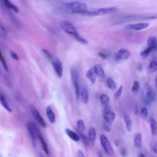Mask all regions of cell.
Wrapping results in <instances>:
<instances>
[{
  "mask_svg": "<svg viewBox=\"0 0 157 157\" xmlns=\"http://www.w3.org/2000/svg\"><path fill=\"white\" fill-rule=\"evenodd\" d=\"M77 155H78V157H85L84 153H83V151L80 150H78L77 151Z\"/></svg>",
  "mask_w": 157,
  "mask_h": 157,
  "instance_id": "cell-42",
  "label": "cell"
},
{
  "mask_svg": "<svg viewBox=\"0 0 157 157\" xmlns=\"http://www.w3.org/2000/svg\"><path fill=\"white\" fill-rule=\"evenodd\" d=\"M147 46L151 48L152 51L157 50V39L155 37H150L147 40Z\"/></svg>",
  "mask_w": 157,
  "mask_h": 157,
  "instance_id": "cell-19",
  "label": "cell"
},
{
  "mask_svg": "<svg viewBox=\"0 0 157 157\" xmlns=\"http://www.w3.org/2000/svg\"><path fill=\"white\" fill-rule=\"evenodd\" d=\"M118 9L115 7H102L99 9H93L90 10H87L83 15H89V16H97L102 15L106 14H110L118 11Z\"/></svg>",
  "mask_w": 157,
  "mask_h": 157,
  "instance_id": "cell-2",
  "label": "cell"
},
{
  "mask_svg": "<svg viewBox=\"0 0 157 157\" xmlns=\"http://www.w3.org/2000/svg\"><path fill=\"white\" fill-rule=\"evenodd\" d=\"M80 97L81 101L83 103L86 104L88 102V99H89V94H88V92L85 87L81 88Z\"/></svg>",
  "mask_w": 157,
  "mask_h": 157,
  "instance_id": "cell-17",
  "label": "cell"
},
{
  "mask_svg": "<svg viewBox=\"0 0 157 157\" xmlns=\"http://www.w3.org/2000/svg\"><path fill=\"white\" fill-rule=\"evenodd\" d=\"M93 68L96 76L98 77L99 79L101 81H103L105 78V73L101 65L99 64H96L93 67Z\"/></svg>",
  "mask_w": 157,
  "mask_h": 157,
  "instance_id": "cell-13",
  "label": "cell"
},
{
  "mask_svg": "<svg viewBox=\"0 0 157 157\" xmlns=\"http://www.w3.org/2000/svg\"><path fill=\"white\" fill-rule=\"evenodd\" d=\"M71 75L72 83L75 89V96L77 99H78L80 98V89H81L80 86V83H79L78 74L75 69L72 68L71 70Z\"/></svg>",
  "mask_w": 157,
  "mask_h": 157,
  "instance_id": "cell-5",
  "label": "cell"
},
{
  "mask_svg": "<svg viewBox=\"0 0 157 157\" xmlns=\"http://www.w3.org/2000/svg\"><path fill=\"white\" fill-rule=\"evenodd\" d=\"M137 157H145V155H144V154H143V153H139V155H138V156H137Z\"/></svg>",
  "mask_w": 157,
  "mask_h": 157,
  "instance_id": "cell-46",
  "label": "cell"
},
{
  "mask_svg": "<svg viewBox=\"0 0 157 157\" xmlns=\"http://www.w3.org/2000/svg\"><path fill=\"white\" fill-rule=\"evenodd\" d=\"M139 88H140V84H139V82L137 80L134 81L132 85V88H131L132 92L137 93L139 91Z\"/></svg>",
  "mask_w": 157,
  "mask_h": 157,
  "instance_id": "cell-31",
  "label": "cell"
},
{
  "mask_svg": "<svg viewBox=\"0 0 157 157\" xmlns=\"http://www.w3.org/2000/svg\"><path fill=\"white\" fill-rule=\"evenodd\" d=\"M152 52V50L151 48L147 47V48H146L145 50H144L143 51L141 52V53H140V56L143 58V59H145V58H147L148 57V56L149 55V54Z\"/></svg>",
  "mask_w": 157,
  "mask_h": 157,
  "instance_id": "cell-30",
  "label": "cell"
},
{
  "mask_svg": "<svg viewBox=\"0 0 157 157\" xmlns=\"http://www.w3.org/2000/svg\"><path fill=\"white\" fill-rule=\"evenodd\" d=\"M99 55L100 56V57H101L102 58H106V55L104 54V53H100L99 54Z\"/></svg>",
  "mask_w": 157,
  "mask_h": 157,
  "instance_id": "cell-43",
  "label": "cell"
},
{
  "mask_svg": "<svg viewBox=\"0 0 157 157\" xmlns=\"http://www.w3.org/2000/svg\"><path fill=\"white\" fill-rule=\"evenodd\" d=\"M151 148L152 151H153L155 153L157 154V144H156V142H153V143H151Z\"/></svg>",
  "mask_w": 157,
  "mask_h": 157,
  "instance_id": "cell-40",
  "label": "cell"
},
{
  "mask_svg": "<svg viewBox=\"0 0 157 157\" xmlns=\"http://www.w3.org/2000/svg\"><path fill=\"white\" fill-rule=\"evenodd\" d=\"M130 52L125 48H120L115 55V59L117 61L125 60L129 58Z\"/></svg>",
  "mask_w": 157,
  "mask_h": 157,
  "instance_id": "cell-11",
  "label": "cell"
},
{
  "mask_svg": "<svg viewBox=\"0 0 157 157\" xmlns=\"http://www.w3.org/2000/svg\"><path fill=\"white\" fill-rule=\"evenodd\" d=\"M42 52H43L44 55L45 56V57H46L48 60H50V61L52 62V60L53 59V58L52 55L50 54V53L48 51H47V50H45V49H43V50H42Z\"/></svg>",
  "mask_w": 157,
  "mask_h": 157,
  "instance_id": "cell-36",
  "label": "cell"
},
{
  "mask_svg": "<svg viewBox=\"0 0 157 157\" xmlns=\"http://www.w3.org/2000/svg\"><path fill=\"white\" fill-rule=\"evenodd\" d=\"M134 145L137 148H140L142 147V135L140 132H137L135 134L134 138Z\"/></svg>",
  "mask_w": 157,
  "mask_h": 157,
  "instance_id": "cell-24",
  "label": "cell"
},
{
  "mask_svg": "<svg viewBox=\"0 0 157 157\" xmlns=\"http://www.w3.org/2000/svg\"><path fill=\"white\" fill-rule=\"evenodd\" d=\"M0 59H1V63H2V66H3L4 69L6 71H8L9 69H8V66H7V63H6L5 59L4 58V56H3L2 53L1 52H0Z\"/></svg>",
  "mask_w": 157,
  "mask_h": 157,
  "instance_id": "cell-34",
  "label": "cell"
},
{
  "mask_svg": "<svg viewBox=\"0 0 157 157\" xmlns=\"http://www.w3.org/2000/svg\"><path fill=\"white\" fill-rule=\"evenodd\" d=\"M31 113L33 116V117L36 119V120L38 122V123L42 127L45 128L47 127V124L44 120L42 115L40 114V113L38 112V110L34 107L31 108Z\"/></svg>",
  "mask_w": 157,
  "mask_h": 157,
  "instance_id": "cell-10",
  "label": "cell"
},
{
  "mask_svg": "<svg viewBox=\"0 0 157 157\" xmlns=\"http://www.w3.org/2000/svg\"><path fill=\"white\" fill-rule=\"evenodd\" d=\"M1 35L2 36H3L4 37L7 36L6 30V29H5L2 26H1Z\"/></svg>",
  "mask_w": 157,
  "mask_h": 157,
  "instance_id": "cell-41",
  "label": "cell"
},
{
  "mask_svg": "<svg viewBox=\"0 0 157 157\" xmlns=\"http://www.w3.org/2000/svg\"><path fill=\"white\" fill-rule=\"evenodd\" d=\"M25 126L30 136L32 145L34 147H35L36 146L37 139H38V134L40 130L38 129L37 126L33 122H27L25 124Z\"/></svg>",
  "mask_w": 157,
  "mask_h": 157,
  "instance_id": "cell-3",
  "label": "cell"
},
{
  "mask_svg": "<svg viewBox=\"0 0 157 157\" xmlns=\"http://www.w3.org/2000/svg\"><path fill=\"white\" fill-rule=\"evenodd\" d=\"M88 137L90 143L93 144L94 142L96 137V132L94 128H90L88 130Z\"/></svg>",
  "mask_w": 157,
  "mask_h": 157,
  "instance_id": "cell-23",
  "label": "cell"
},
{
  "mask_svg": "<svg viewBox=\"0 0 157 157\" xmlns=\"http://www.w3.org/2000/svg\"><path fill=\"white\" fill-rule=\"evenodd\" d=\"M100 142L105 152L110 156H115L114 150L109 140L108 139V138L105 135L101 134L100 136Z\"/></svg>",
  "mask_w": 157,
  "mask_h": 157,
  "instance_id": "cell-4",
  "label": "cell"
},
{
  "mask_svg": "<svg viewBox=\"0 0 157 157\" xmlns=\"http://www.w3.org/2000/svg\"><path fill=\"white\" fill-rule=\"evenodd\" d=\"M98 157H103V155H102V153L101 152H99L98 153Z\"/></svg>",
  "mask_w": 157,
  "mask_h": 157,
  "instance_id": "cell-47",
  "label": "cell"
},
{
  "mask_svg": "<svg viewBox=\"0 0 157 157\" xmlns=\"http://www.w3.org/2000/svg\"><path fill=\"white\" fill-rule=\"evenodd\" d=\"M65 132L67 135V136L69 137V138L71 139H72V140H74L75 142H78L80 140V137L79 134L75 132L74 131H73L71 129L66 128L65 129Z\"/></svg>",
  "mask_w": 157,
  "mask_h": 157,
  "instance_id": "cell-15",
  "label": "cell"
},
{
  "mask_svg": "<svg viewBox=\"0 0 157 157\" xmlns=\"http://www.w3.org/2000/svg\"><path fill=\"white\" fill-rule=\"evenodd\" d=\"M1 2L7 9L12 10L15 12H18V9L17 7L16 6L13 5L9 0H1Z\"/></svg>",
  "mask_w": 157,
  "mask_h": 157,
  "instance_id": "cell-20",
  "label": "cell"
},
{
  "mask_svg": "<svg viewBox=\"0 0 157 157\" xmlns=\"http://www.w3.org/2000/svg\"><path fill=\"white\" fill-rule=\"evenodd\" d=\"M137 112H138V107L137 105H136V107H134V113L136 115L137 114Z\"/></svg>",
  "mask_w": 157,
  "mask_h": 157,
  "instance_id": "cell-44",
  "label": "cell"
},
{
  "mask_svg": "<svg viewBox=\"0 0 157 157\" xmlns=\"http://www.w3.org/2000/svg\"><path fill=\"white\" fill-rule=\"evenodd\" d=\"M124 121L125 123V126H126V129L128 131L130 132L132 129V121L131 118L129 117V116L127 114H125L124 115Z\"/></svg>",
  "mask_w": 157,
  "mask_h": 157,
  "instance_id": "cell-25",
  "label": "cell"
},
{
  "mask_svg": "<svg viewBox=\"0 0 157 157\" xmlns=\"http://www.w3.org/2000/svg\"><path fill=\"white\" fill-rule=\"evenodd\" d=\"M140 115L144 119H146L148 117V110L146 107H142L140 110Z\"/></svg>",
  "mask_w": 157,
  "mask_h": 157,
  "instance_id": "cell-32",
  "label": "cell"
},
{
  "mask_svg": "<svg viewBox=\"0 0 157 157\" xmlns=\"http://www.w3.org/2000/svg\"><path fill=\"white\" fill-rule=\"evenodd\" d=\"M155 99V93L152 88L148 87L147 89L145 97V102L146 104H149L152 102Z\"/></svg>",
  "mask_w": 157,
  "mask_h": 157,
  "instance_id": "cell-12",
  "label": "cell"
},
{
  "mask_svg": "<svg viewBox=\"0 0 157 157\" xmlns=\"http://www.w3.org/2000/svg\"><path fill=\"white\" fill-rule=\"evenodd\" d=\"M64 6L67 11L74 13L83 14L87 10L86 4L82 2H69L66 3Z\"/></svg>",
  "mask_w": 157,
  "mask_h": 157,
  "instance_id": "cell-1",
  "label": "cell"
},
{
  "mask_svg": "<svg viewBox=\"0 0 157 157\" xmlns=\"http://www.w3.org/2000/svg\"><path fill=\"white\" fill-rule=\"evenodd\" d=\"M148 70L150 72H154L157 71V61L153 60L151 61L148 66Z\"/></svg>",
  "mask_w": 157,
  "mask_h": 157,
  "instance_id": "cell-28",
  "label": "cell"
},
{
  "mask_svg": "<svg viewBox=\"0 0 157 157\" xmlns=\"http://www.w3.org/2000/svg\"><path fill=\"white\" fill-rule=\"evenodd\" d=\"M86 77L91 82L92 84H94L96 80V75L94 71L93 67L90 68L89 70L87 71L86 72Z\"/></svg>",
  "mask_w": 157,
  "mask_h": 157,
  "instance_id": "cell-18",
  "label": "cell"
},
{
  "mask_svg": "<svg viewBox=\"0 0 157 157\" xmlns=\"http://www.w3.org/2000/svg\"><path fill=\"white\" fill-rule=\"evenodd\" d=\"M151 132L153 136H156L157 134V123L156 121L152 117L150 118L149 120Z\"/></svg>",
  "mask_w": 157,
  "mask_h": 157,
  "instance_id": "cell-21",
  "label": "cell"
},
{
  "mask_svg": "<svg viewBox=\"0 0 157 157\" xmlns=\"http://www.w3.org/2000/svg\"><path fill=\"white\" fill-rule=\"evenodd\" d=\"M10 56L12 57V58H13V59L17 60V61L19 60V57H18V55L15 52H14L13 51H10Z\"/></svg>",
  "mask_w": 157,
  "mask_h": 157,
  "instance_id": "cell-38",
  "label": "cell"
},
{
  "mask_svg": "<svg viewBox=\"0 0 157 157\" xmlns=\"http://www.w3.org/2000/svg\"><path fill=\"white\" fill-rule=\"evenodd\" d=\"M77 127L78 131H80L81 132L85 131V124L83 120H82V119H78L77 121Z\"/></svg>",
  "mask_w": 157,
  "mask_h": 157,
  "instance_id": "cell-29",
  "label": "cell"
},
{
  "mask_svg": "<svg viewBox=\"0 0 157 157\" xmlns=\"http://www.w3.org/2000/svg\"><path fill=\"white\" fill-rule=\"evenodd\" d=\"M155 86H156V90H157V75H156L155 79Z\"/></svg>",
  "mask_w": 157,
  "mask_h": 157,
  "instance_id": "cell-45",
  "label": "cell"
},
{
  "mask_svg": "<svg viewBox=\"0 0 157 157\" xmlns=\"http://www.w3.org/2000/svg\"><path fill=\"white\" fill-rule=\"evenodd\" d=\"M103 118L104 121L109 124H112L115 118V113L111 110L109 105H104V108L102 112Z\"/></svg>",
  "mask_w": 157,
  "mask_h": 157,
  "instance_id": "cell-7",
  "label": "cell"
},
{
  "mask_svg": "<svg viewBox=\"0 0 157 157\" xmlns=\"http://www.w3.org/2000/svg\"><path fill=\"white\" fill-rule=\"evenodd\" d=\"M110 124H109V123H107V122H105V121H104V122L103 123V124H102V127H103V128H104V129L105 131H107V132H110V130H111V126H110Z\"/></svg>",
  "mask_w": 157,
  "mask_h": 157,
  "instance_id": "cell-37",
  "label": "cell"
},
{
  "mask_svg": "<svg viewBox=\"0 0 157 157\" xmlns=\"http://www.w3.org/2000/svg\"><path fill=\"white\" fill-rule=\"evenodd\" d=\"M0 102L1 105H2V107L9 112H12V109L10 107V106L9 105V104L5 98V96L2 94V93H1L0 94Z\"/></svg>",
  "mask_w": 157,
  "mask_h": 157,
  "instance_id": "cell-22",
  "label": "cell"
},
{
  "mask_svg": "<svg viewBox=\"0 0 157 157\" xmlns=\"http://www.w3.org/2000/svg\"><path fill=\"white\" fill-rule=\"evenodd\" d=\"M99 100H100V102L101 103V104L103 105L104 106L109 105V103L110 102L109 97L105 93H102L101 94Z\"/></svg>",
  "mask_w": 157,
  "mask_h": 157,
  "instance_id": "cell-26",
  "label": "cell"
},
{
  "mask_svg": "<svg viewBox=\"0 0 157 157\" xmlns=\"http://www.w3.org/2000/svg\"><path fill=\"white\" fill-rule=\"evenodd\" d=\"M106 85H107V86L111 90H115L117 88L116 83L111 77H109L107 78Z\"/></svg>",
  "mask_w": 157,
  "mask_h": 157,
  "instance_id": "cell-27",
  "label": "cell"
},
{
  "mask_svg": "<svg viewBox=\"0 0 157 157\" xmlns=\"http://www.w3.org/2000/svg\"><path fill=\"white\" fill-rule=\"evenodd\" d=\"M38 140H39V142L40 144V145H41V147L42 148V150H44V151L45 152V153L49 156L50 155V152H49V150H48V146H47V144L45 140V139H44L43 137V136L42 134H41L40 131H39V134H38Z\"/></svg>",
  "mask_w": 157,
  "mask_h": 157,
  "instance_id": "cell-14",
  "label": "cell"
},
{
  "mask_svg": "<svg viewBox=\"0 0 157 157\" xmlns=\"http://www.w3.org/2000/svg\"><path fill=\"white\" fill-rule=\"evenodd\" d=\"M76 40H77V41H78V42H80V43H81V44H88V41L85 39H84L83 37H82L80 34H78L76 37H74Z\"/></svg>",
  "mask_w": 157,
  "mask_h": 157,
  "instance_id": "cell-35",
  "label": "cell"
},
{
  "mask_svg": "<svg viewBox=\"0 0 157 157\" xmlns=\"http://www.w3.org/2000/svg\"><path fill=\"white\" fill-rule=\"evenodd\" d=\"M122 91H123V86L120 85V87L118 88V89L117 90V91L115 92V93L114 94V98H115V99H120V98L121 97Z\"/></svg>",
  "mask_w": 157,
  "mask_h": 157,
  "instance_id": "cell-33",
  "label": "cell"
},
{
  "mask_svg": "<svg viewBox=\"0 0 157 157\" xmlns=\"http://www.w3.org/2000/svg\"><path fill=\"white\" fill-rule=\"evenodd\" d=\"M120 153L121 155V156L123 157H125L127 155V151H126V150L124 148V147H121L120 148Z\"/></svg>",
  "mask_w": 157,
  "mask_h": 157,
  "instance_id": "cell-39",
  "label": "cell"
},
{
  "mask_svg": "<svg viewBox=\"0 0 157 157\" xmlns=\"http://www.w3.org/2000/svg\"><path fill=\"white\" fill-rule=\"evenodd\" d=\"M150 24L148 23H138L134 24H129L124 26V28L129 30L140 31L146 29L148 27Z\"/></svg>",
  "mask_w": 157,
  "mask_h": 157,
  "instance_id": "cell-9",
  "label": "cell"
},
{
  "mask_svg": "<svg viewBox=\"0 0 157 157\" xmlns=\"http://www.w3.org/2000/svg\"><path fill=\"white\" fill-rule=\"evenodd\" d=\"M51 63L52 64L53 68L55 70V72L58 75V77H61L63 73V64L61 61L57 58H53V59Z\"/></svg>",
  "mask_w": 157,
  "mask_h": 157,
  "instance_id": "cell-8",
  "label": "cell"
},
{
  "mask_svg": "<svg viewBox=\"0 0 157 157\" xmlns=\"http://www.w3.org/2000/svg\"><path fill=\"white\" fill-rule=\"evenodd\" d=\"M46 115H47L48 120L50 122V123L53 124L55 122V121H56L55 115L52 109L49 105L47 106L46 108Z\"/></svg>",
  "mask_w": 157,
  "mask_h": 157,
  "instance_id": "cell-16",
  "label": "cell"
},
{
  "mask_svg": "<svg viewBox=\"0 0 157 157\" xmlns=\"http://www.w3.org/2000/svg\"><path fill=\"white\" fill-rule=\"evenodd\" d=\"M61 26L64 31H65L67 34L72 36L74 37H76L78 34H79L75 26L68 21L64 20L61 21Z\"/></svg>",
  "mask_w": 157,
  "mask_h": 157,
  "instance_id": "cell-6",
  "label": "cell"
}]
</instances>
